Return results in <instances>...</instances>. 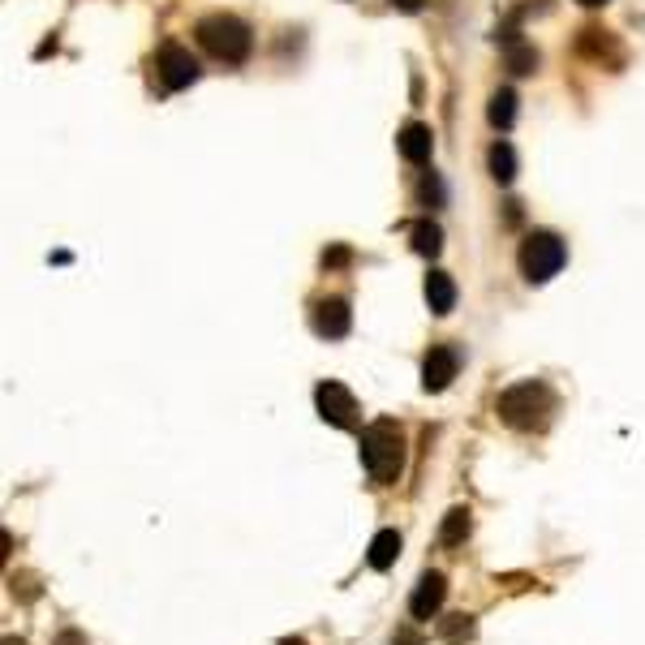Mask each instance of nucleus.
<instances>
[{
	"mask_svg": "<svg viewBox=\"0 0 645 645\" xmlns=\"http://www.w3.org/2000/svg\"><path fill=\"white\" fill-rule=\"evenodd\" d=\"M194 35L215 56V61H224V65H241L254 52L250 26L241 18H233V13H211V18H203L194 26Z\"/></svg>",
	"mask_w": 645,
	"mask_h": 645,
	"instance_id": "7ed1b4c3",
	"label": "nucleus"
},
{
	"mask_svg": "<svg viewBox=\"0 0 645 645\" xmlns=\"http://www.w3.org/2000/svg\"><path fill=\"white\" fill-rule=\"evenodd\" d=\"M577 5H585V9H598V5H607V0H577Z\"/></svg>",
	"mask_w": 645,
	"mask_h": 645,
	"instance_id": "b1692460",
	"label": "nucleus"
},
{
	"mask_svg": "<svg viewBox=\"0 0 645 645\" xmlns=\"http://www.w3.org/2000/svg\"><path fill=\"white\" fill-rule=\"evenodd\" d=\"M314 405H319V418L327 426H336V430L357 426V400H353L349 387L336 383V379H323L319 387H314Z\"/></svg>",
	"mask_w": 645,
	"mask_h": 645,
	"instance_id": "39448f33",
	"label": "nucleus"
},
{
	"mask_svg": "<svg viewBox=\"0 0 645 645\" xmlns=\"http://www.w3.org/2000/svg\"><path fill=\"white\" fill-rule=\"evenodd\" d=\"M486 121H491L495 129H508L516 121V95L508 91V86L491 95V104H486Z\"/></svg>",
	"mask_w": 645,
	"mask_h": 645,
	"instance_id": "2eb2a0df",
	"label": "nucleus"
},
{
	"mask_svg": "<svg viewBox=\"0 0 645 645\" xmlns=\"http://www.w3.org/2000/svg\"><path fill=\"white\" fill-rule=\"evenodd\" d=\"M439 637L448 641V645L469 641L473 637V615H448V620H443V628H439Z\"/></svg>",
	"mask_w": 645,
	"mask_h": 645,
	"instance_id": "f3484780",
	"label": "nucleus"
},
{
	"mask_svg": "<svg viewBox=\"0 0 645 645\" xmlns=\"http://www.w3.org/2000/svg\"><path fill=\"white\" fill-rule=\"evenodd\" d=\"M310 323L323 340H340V336H349V327H353V310L344 297H319L310 310Z\"/></svg>",
	"mask_w": 645,
	"mask_h": 645,
	"instance_id": "0eeeda50",
	"label": "nucleus"
},
{
	"mask_svg": "<svg viewBox=\"0 0 645 645\" xmlns=\"http://www.w3.org/2000/svg\"><path fill=\"white\" fill-rule=\"evenodd\" d=\"M456 370H461V353H456L452 344H435L422 362V387L426 392H448Z\"/></svg>",
	"mask_w": 645,
	"mask_h": 645,
	"instance_id": "6e6552de",
	"label": "nucleus"
},
{
	"mask_svg": "<svg viewBox=\"0 0 645 645\" xmlns=\"http://www.w3.org/2000/svg\"><path fill=\"white\" fill-rule=\"evenodd\" d=\"M280 645H306V641H301V637H284Z\"/></svg>",
	"mask_w": 645,
	"mask_h": 645,
	"instance_id": "393cba45",
	"label": "nucleus"
},
{
	"mask_svg": "<svg viewBox=\"0 0 645 645\" xmlns=\"http://www.w3.org/2000/svg\"><path fill=\"white\" fill-rule=\"evenodd\" d=\"M486 164H491V177H495L499 185H508V181L516 177V151L508 147V142H495L491 155H486Z\"/></svg>",
	"mask_w": 645,
	"mask_h": 645,
	"instance_id": "dca6fc26",
	"label": "nucleus"
},
{
	"mask_svg": "<svg viewBox=\"0 0 645 645\" xmlns=\"http://www.w3.org/2000/svg\"><path fill=\"white\" fill-rule=\"evenodd\" d=\"M516 263H521V276L529 284H547L551 276H559V267L568 263V246L564 237L547 233V228H538V233H529L521 241V254H516Z\"/></svg>",
	"mask_w": 645,
	"mask_h": 645,
	"instance_id": "20e7f679",
	"label": "nucleus"
},
{
	"mask_svg": "<svg viewBox=\"0 0 645 645\" xmlns=\"http://www.w3.org/2000/svg\"><path fill=\"white\" fill-rule=\"evenodd\" d=\"M426 306H430V314H439V319L456 310V280L448 271H430L426 276Z\"/></svg>",
	"mask_w": 645,
	"mask_h": 645,
	"instance_id": "9b49d317",
	"label": "nucleus"
},
{
	"mask_svg": "<svg viewBox=\"0 0 645 645\" xmlns=\"http://www.w3.org/2000/svg\"><path fill=\"white\" fill-rule=\"evenodd\" d=\"M155 74H160V82L168 86V91H185V86L198 82V61L190 48H181V43H164L160 56H155Z\"/></svg>",
	"mask_w": 645,
	"mask_h": 645,
	"instance_id": "423d86ee",
	"label": "nucleus"
},
{
	"mask_svg": "<svg viewBox=\"0 0 645 645\" xmlns=\"http://www.w3.org/2000/svg\"><path fill=\"white\" fill-rule=\"evenodd\" d=\"M469 529H473L469 508H452L448 516H443V525H439V542L443 547H461V542L469 538Z\"/></svg>",
	"mask_w": 645,
	"mask_h": 645,
	"instance_id": "ddd939ff",
	"label": "nucleus"
},
{
	"mask_svg": "<svg viewBox=\"0 0 645 645\" xmlns=\"http://www.w3.org/2000/svg\"><path fill=\"white\" fill-rule=\"evenodd\" d=\"M387 5H396L400 13H418V9L426 5V0H387Z\"/></svg>",
	"mask_w": 645,
	"mask_h": 645,
	"instance_id": "5701e85b",
	"label": "nucleus"
},
{
	"mask_svg": "<svg viewBox=\"0 0 645 645\" xmlns=\"http://www.w3.org/2000/svg\"><path fill=\"white\" fill-rule=\"evenodd\" d=\"M495 413L504 418V426L512 430H542L551 422V413H555V396H551V387L542 383V379H521V383H512L499 392L495 400Z\"/></svg>",
	"mask_w": 645,
	"mask_h": 645,
	"instance_id": "f257e3e1",
	"label": "nucleus"
},
{
	"mask_svg": "<svg viewBox=\"0 0 645 645\" xmlns=\"http://www.w3.org/2000/svg\"><path fill=\"white\" fill-rule=\"evenodd\" d=\"M418 203H422V207H439V203H443V181H439V172H422V177H418Z\"/></svg>",
	"mask_w": 645,
	"mask_h": 645,
	"instance_id": "6ab92c4d",
	"label": "nucleus"
},
{
	"mask_svg": "<svg viewBox=\"0 0 645 645\" xmlns=\"http://www.w3.org/2000/svg\"><path fill=\"white\" fill-rule=\"evenodd\" d=\"M5 645H26V641H18V637H5Z\"/></svg>",
	"mask_w": 645,
	"mask_h": 645,
	"instance_id": "a878e982",
	"label": "nucleus"
},
{
	"mask_svg": "<svg viewBox=\"0 0 645 645\" xmlns=\"http://www.w3.org/2000/svg\"><path fill=\"white\" fill-rule=\"evenodd\" d=\"M508 69H512V74H534V69H538V52L525 48V43H508Z\"/></svg>",
	"mask_w": 645,
	"mask_h": 645,
	"instance_id": "a211bd4d",
	"label": "nucleus"
},
{
	"mask_svg": "<svg viewBox=\"0 0 645 645\" xmlns=\"http://www.w3.org/2000/svg\"><path fill=\"white\" fill-rule=\"evenodd\" d=\"M396 147H400V155H405L409 164H426L430 151H435V134H430V125H422V121H409L396 134Z\"/></svg>",
	"mask_w": 645,
	"mask_h": 645,
	"instance_id": "9d476101",
	"label": "nucleus"
},
{
	"mask_svg": "<svg viewBox=\"0 0 645 645\" xmlns=\"http://www.w3.org/2000/svg\"><path fill=\"white\" fill-rule=\"evenodd\" d=\"M56 645H91V641H86L82 633H74V628H65V633L56 637Z\"/></svg>",
	"mask_w": 645,
	"mask_h": 645,
	"instance_id": "4be33fe9",
	"label": "nucleus"
},
{
	"mask_svg": "<svg viewBox=\"0 0 645 645\" xmlns=\"http://www.w3.org/2000/svg\"><path fill=\"white\" fill-rule=\"evenodd\" d=\"M396 555H400V534H396V529H379V534L370 538L366 564L375 568V572H387V568L396 564Z\"/></svg>",
	"mask_w": 645,
	"mask_h": 645,
	"instance_id": "f8f14e48",
	"label": "nucleus"
},
{
	"mask_svg": "<svg viewBox=\"0 0 645 645\" xmlns=\"http://www.w3.org/2000/svg\"><path fill=\"white\" fill-rule=\"evenodd\" d=\"M344 263H349V250H344V246H336V250L323 254V267H344Z\"/></svg>",
	"mask_w": 645,
	"mask_h": 645,
	"instance_id": "412c9836",
	"label": "nucleus"
},
{
	"mask_svg": "<svg viewBox=\"0 0 645 645\" xmlns=\"http://www.w3.org/2000/svg\"><path fill=\"white\" fill-rule=\"evenodd\" d=\"M443 598H448V577H443V572H422L418 590L409 598V615L413 620H435Z\"/></svg>",
	"mask_w": 645,
	"mask_h": 645,
	"instance_id": "1a4fd4ad",
	"label": "nucleus"
},
{
	"mask_svg": "<svg viewBox=\"0 0 645 645\" xmlns=\"http://www.w3.org/2000/svg\"><path fill=\"white\" fill-rule=\"evenodd\" d=\"M409 237H413V250H418L422 258H435V254L443 250V228H439L435 220H418Z\"/></svg>",
	"mask_w": 645,
	"mask_h": 645,
	"instance_id": "4468645a",
	"label": "nucleus"
},
{
	"mask_svg": "<svg viewBox=\"0 0 645 645\" xmlns=\"http://www.w3.org/2000/svg\"><path fill=\"white\" fill-rule=\"evenodd\" d=\"M357 452H362V465H366V473H370V482L375 486H392L400 478V465H405V439H400V426L392 418L370 422L362 430Z\"/></svg>",
	"mask_w": 645,
	"mask_h": 645,
	"instance_id": "f03ea898",
	"label": "nucleus"
},
{
	"mask_svg": "<svg viewBox=\"0 0 645 645\" xmlns=\"http://www.w3.org/2000/svg\"><path fill=\"white\" fill-rule=\"evenodd\" d=\"M392 645H426V637L418 633V628H396V637Z\"/></svg>",
	"mask_w": 645,
	"mask_h": 645,
	"instance_id": "aec40b11",
	"label": "nucleus"
}]
</instances>
